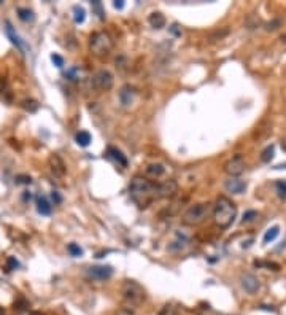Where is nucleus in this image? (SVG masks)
Returning a JSON list of instances; mask_svg holds the SVG:
<instances>
[{
    "mask_svg": "<svg viewBox=\"0 0 286 315\" xmlns=\"http://www.w3.org/2000/svg\"><path fill=\"white\" fill-rule=\"evenodd\" d=\"M130 199L136 202L140 209H145L153 204L156 199H159V183L149 180L143 175L134 177L129 185Z\"/></svg>",
    "mask_w": 286,
    "mask_h": 315,
    "instance_id": "obj_1",
    "label": "nucleus"
},
{
    "mask_svg": "<svg viewBox=\"0 0 286 315\" xmlns=\"http://www.w3.org/2000/svg\"><path fill=\"white\" fill-rule=\"evenodd\" d=\"M235 217H237V206L226 196L218 197L213 204V220L216 226L226 229L234 223Z\"/></svg>",
    "mask_w": 286,
    "mask_h": 315,
    "instance_id": "obj_2",
    "label": "nucleus"
},
{
    "mask_svg": "<svg viewBox=\"0 0 286 315\" xmlns=\"http://www.w3.org/2000/svg\"><path fill=\"white\" fill-rule=\"evenodd\" d=\"M213 213V204L210 202H197L186 209L183 213L181 223L184 226H199L204 223L210 215Z\"/></svg>",
    "mask_w": 286,
    "mask_h": 315,
    "instance_id": "obj_3",
    "label": "nucleus"
},
{
    "mask_svg": "<svg viewBox=\"0 0 286 315\" xmlns=\"http://www.w3.org/2000/svg\"><path fill=\"white\" fill-rule=\"evenodd\" d=\"M115 48V42L111 39V35L105 30H99L94 32L89 39V51L92 56L96 58H107Z\"/></svg>",
    "mask_w": 286,
    "mask_h": 315,
    "instance_id": "obj_4",
    "label": "nucleus"
},
{
    "mask_svg": "<svg viewBox=\"0 0 286 315\" xmlns=\"http://www.w3.org/2000/svg\"><path fill=\"white\" fill-rule=\"evenodd\" d=\"M121 294H123L124 304H127L130 307H136V309L145 301V298H146L145 288L136 280H126L121 287Z\"/></svg>",
    "mask_w": 286,
    "mask_h": 315,
    "instance_id": "obj_5",
    "label": "nucleus"
},
{
    "mask_svg": "<svg viewBox=\"0 0 286 315\" xmlns=\"http://www.w3.org/2000/svg\"><path fill=\"white\" fill-rule=\"evenodd\" d=\"M115 85V78L111 75V72H108L107 69H100L94 73L92 77V86L96 91L99 92H105L110 91Z\"/></svg>",
    "mask_w": 286,
    "mask_h": 315,
    "instance_id": "obj_6",
    "label": "nucleus"
},
{
    "mask_svg": "<svg viewBox=\"0 0 286 315\" xmlns=\"http://www.w3.org/2000/svg\"><path fill=\"white\" fill-rule=\"evenodd\" d=\"M245 168H246V162L245 159L237 155L234 156L232 159H229L226 164H224V172L231 177V178H237L239 175H242L245 172Z\"/></svg>",
    "mask_w": 286,
    "mask_h": 315,
    "instance_id": "obj_7",
    "label": "nucleus"
},
{
    "mask_svg": "<svg viewBox=\"0 0 286 315\" xmlns=\"http://www.w3.org/2000/svg\"><path fill=\"white\" fill-rule=\"evenodd\" d=\"M240 284H242L243 290H245L246 293H250V294L258 293V290H259V287H261L258 277L253 275V274H242V277H240Z\"/></svg>",
    "mask_w": 286,
    "mask_h": 315,
    "instance_id": "obj_8",
    "label": "nucleus"
},
{
    "mask_svg": "<svg viewBox=\"0 0 286 315\" xmlns=\"http://www.w3.org/2000/svg\"><path fill=\"white\" fill-rule=\"evenodd\" d=\"M88 275L96 280H107L113 275V268L111 266H91L86 269Z\"/></svg>",
    "mask_w": 286,
    "mask_h": 315,
    "instance_id": "obj_9",
    "label": "nucleus"
},
{
    "mask_svg": "<svg viewBox=\"0 0 286 315\" xmlns=\"http://www.w3.org/2000/svg\"><path fill=\"white\" fill-rule=\"evenodd\" d=\"M178 191V185L175 180H164L159 183V199L174 197Z\"/></svg>",
    "mask_w": 286,
    "mask_h": 315,
    "instance_id": "obj_10",
    "label": "nucleus"
},
{
    "mask_svg": "<svg viewBox=\"0 0 286 315\" xmlns=\"http://www.w3.org/2000/svg\"><path fill=\"white\" fill-rule=\"evenodd\" d=\"M118 97H120V102H121L123 107H129V105L134 104V99H136V89H134L132 86H129V85H124L120 89Z\"/></svg>",
    "mask_w": 286,
    "mask_h": 315,
    "instance_id": "obj_11",
    "label": "nucleus"
},
{
    "mask_svg": "<svg viewBox=\"0 0 286 315\" xmlns=\"http://www.w3.org/2000/svg\"><path fill=\"white\" fill-rule=\"evenodd\" d=\"M48 164H49V169H51V172L56 177H64L65 175V164L61 159V156L51 155V156H49V159H48Z\"/></svg>",
    "mask_w": 286,
    "mask_h": 315,
    "instance_id": "obj_12",
    "label": "nucleus"
},
{
    "mask_svg": "<svg viewBox=\"0 0 286 315\" xmlns=\"http://www.w3.org/2000/svg\"><path fill=\"white\" fill-rule=\"evenodd\" d=\"M165 174V165L161 162H151L145 168V175L146 178H161Z\"/></svg>",
    "mask_w": 286,
    "mask_h": 315,
    "instance_id": "obj_13",
    "label": "nucleus"
},
{
    "mask_svg": "<svg viewBox=\"0 0 286 315\" xmlns=\"http://www.w3.org/2000/svg\"><path fill=\"white\" fill-rule=\"evenodd\" d=\"M224 188L229 191V193H234V194H240L246 190V183L243 180L240 178H229L226 180V183H224Z\"/></svg>",
    "mask_w": 286,
    "mask_h": 315,
    "instance_id": "obj_14",
    "label": "nucleus"
},
{
    "mask_svg": "<svg viewBox=\"0 0 286 315\" xmlns=\"http://www.w3.org/2000/svg\"><path fill=\"white\" fill-rule=\"evenodd\" d=\"M107 156L111 158L113 161H116L120 165H123V168H127V158H126L120 150H118V148H115V146H108Z\"/></svg>",
    "mask_w": 286,
    "mask_h": 315,
    "instance_id": "obj_15",
    "label": "nucleus"
},
{
    "mask_svg": "<svg viewBox=\"0 0 286 315\" xmlns=\"http://www.w3.org/2000/svg\"><path fill=\"white\" fill-rule=\"evenodd\" d=\"M148 23L151 27H155V29H162L165 26V16L159 11H155V13H151L148 16Z\"/></svg>",
    "mask_w": 286,
    "mask_h": 315,
    "instance_id": "obj_16",
    "label": "nucleus"
},
{
    "mask_svg": "<svg viewBox=\"0 0 286 315\" xmlns=\"http://www.w3.org/2000/svg\"><path fill=\"white\" fill-rule=\"evenodd\" d=\"M7 35L11 39V42L16 45V46H18L20 49H24V45H23V42H21V39L18 37V34H16V32H14V29H13V26L10 24V23H7Z\"/></svg>",
    "mask_w": 286,
    "mask_h": 315,
    "instance_id": "obj_17",
    "label": "nucleus"
},
{
    "mask_svg": "<svg viewBox=\"0 0 286 315\" xmlns=\"http://www.w3.org/2000/svg\"><path fill=\"white\" fill-rule=\"evenodd\" d=\"M37 210H39L42 215H49V213H51V206H49V202L46 201L43 196H40V197L37 199Z\"/></svg>",
    "mask_w": 286,
    "mask_h": 315,
    "instance_id": "obj_18",
    "label": "nucleus"
},
{
    "mask_svg": "<svg viewBox=\"0 0 286 315\" xmlns=\"http://www.w3.org/2000/svg\"><path fill=\"white\" fill-rule=\"evenodd\" d=\"M75 139H77V143L80 146H88L91 143V134L88 131H80Z\"/></svg>",
    "mask_w": 286,
    "mask_h": 315,
    "instance_id": "obj_19",
    "label": "nucleus"
},
{
    "mask_svg": "<svg viewBox=\"0 0 286 315\" xmlns=\"http://www.w3.org/2000/svg\"><path fill=\"white\" fill-rule=\"evenodd\" d=\"M278 234H280V228H278V226L269 228V229L265 231V234H264V244H269V242L275 240Z\"/></svg>",
    "mask_w": 286,
    "mask_h": 315,
    "instance_id": "obj_20",
    "label": "nucleus"
},
{
    "mask_svg": "<svg viewBox=\"0 0 286 315\" xmlns=\"http://www.w3.org/2000/svg\"><path fill=\"white\" fill-rule=\"evenodd\" d=\"M18 16H20V20L24 21V23H29V21H33L35 20V16H33V13L27 8H20L18 10Z\"/></svg>",
    "mask_w": 286,
    "mask_h": 315,
    "instance_id": "obj_21",
    "label": "nucleus"
},
{
    "mask_svg": "<svg viewBox=\"0 0 286 315\" xmlns=\"http://www.w3.org/2000/svg\"><path fill=\"white\" fill-rule=\"evenodd\" d=\"M227 34H229V30H227V29H223V30L218 29V30L212 32L208 39H210V42H216V40H221V39H224Z\"/></svg>",
    "mask_w": 286,
    "mask_h": 315,
    "instance_id": "obj_22",
    "label": "nucleus"
},
{
    "mask_svg": "<svg viewBox=\"0 0 286 315\" xmlns=\"http://www.w3.org/2000/svg\"><path fill=\"white\" fill-rule=\"evenodd\" d=\"M116 315H136V307H130L127 304H123L116 310Z\"/></svg>",
    "mask_w": 286,
    "mask_h": 315,
    "instance_id": "obj_23",
    "label": "nucleus"
},
{
    "mask_svg": "<svg viewBox=\"0 0 286 315\" xmlns=\"http://www.w3.org/2000/svg\"><path fill=\"white\" fill-rule=\"evenodd\" d=\"M73 13H75V16H73V18H75V23H83V21H85V10H83L81 7H73Z\"/></svg>",
    "mask_w": 286,
    "mask_h": 315,
    "instance_id": "obj_24",
    "label": "nucleus"
},
{
    "mask_svg": "<svg viewBox=\"0 0 286 315\" xmlns=\"http://www.w3.org/2000/svg\"><path fill=\"white\" fill-rule=\"evenodd\" d=\"M91 5H92V10L99 14V18L104 20V18H105V13H104V10H102V4L97 2V0H94V2H91Z\"/></svg>",
    "mask_w": 286,
    "mask_h": 315,
    "instance_id": "obj_25",
    "label": "nucleus"
},
{
    "mask_svg": "<svg viewBox=\"0 0 286 315\" xmlns=\"http://www.w3.org/2000/svg\"><path fill=\"white\" fill-rule=\"evenodd\" d=\"M274 158V146H267L265 150L262 152V156H261V159L264 161V162H269Z\"/></svg>",
    "mask_w": 286,
    "mask_h": 315,
    "instance_id": "obj_26",
    "label": "nucleus"
},
{
    "mask_svg": "<svg viewBox=\"0 0 286 315\" xmlns=\"http://www.w3.org/2000/svg\"><path fill=\"white\" fill-rule=\"evenodd\" d=\"M255 218H258V212L255 210H250L243 215V223H250V221H253Z\"/></svg>",
    "mask_w": 286,
    "mask_h": 315,
    "instance_id": "obj_27",
    "label": "nucleus"
},
{
    "mask_svg": "<svg viewBox=\"0 0 286 315\" xmlns=\"http://www.w3.org/2000/svg\"><path fill=\"white\" fill-rule=\"evenodd\" d=\"M69 252L72 253V256H81L83 255V250L77 245V244H70L69 245Z\"/></svg>",
    "mask_w": 286,
    "mask_h": 315,
    "instance_id": "obj_28",
    "label": "nucleus"
},
{
    "mask_svg": "<svg viewBox=\"0 0 286 315\" xmlns=\"http://www.w3.org/2000/svg\"><path fill=\"white\" fill-rule=\"evenodd\" d=\"M51 61L54 62V65H56V67H64V59L59 56V54H51Z\"/></svg>",
    "mask_w": 286,
    "mask_h": 315,
    "instance_id": "obj_29",
    "label": "nucleus"
},
{
    "mask_svg": "<svg viewBox=\"0 0 286 315\" xmlns=\"http://www.w3.org/2000/svg\"><path fill=\"white\" fill-rule=\"evenodd\" d=\"M161 315H174V307L172 306H164Z\"/></svg>",
    "mask_w": 286,
    "mask_h": 315,
    "instance_id": "obj_30",
    "label": "nucleus"
},
{
    "mask_svg": "<svg viewBox=\"0 0 286 315\" xmlns=\"http://www.w3.org/2000/svg\"><path fill=\"white\" fill-rule=\"evenodd\" d=\"M277 188H278V194L283 197V196H286V183H277Z\"/></svg>",
    "mask_w": 286,
    "mask_h": 315,
    "instance_id": "obj_31",
    "label": "nucleus"
},
{
    "mask_svg": "<svg viewBox=\"0 0 286 315\" xmlns=\"http://www.w3.org/2000/svg\"><path fill=\"white\" fill-rule=\"evenodd\" d=\"M113 5H115V8H118V10H121V8L124 7V2H123V0H116V2H115Z\"/></svg>",
    "mask_w": 286,
    "mask_h": 315,
    "instance_id": "obj_32",
    "label": "nucleus"
},
{
    "mask_svg": "<svg viewBox=\"0 0 286 315\" xmlns=\"http://www.w3.org/2000/svg\"><path fill=\"white\" fill-rule=\"evenodd\" d=\"M18 315H40V313H37V312H29V310H23V312H20Z\"/></svg>",
    "mask_w": 286,
    "mask_h": 315,
    "instance_id": "obj_33",
    "label": "nucleus"
},
{
    "mask_svg": "<svg viewBox=\"0 0 286 315\" xmlns=\"http://www.w3.org/2000/svg\"><path fill=\"white\" fill-rule=\"evenodd\" d=\"M177 27H178V26H177V24H174V26L170 27V30L174 32V34H181V32H180V30H178Z\"/></svg>",
    "mask_w": 286,
    "mask_h": 315,
    "instance_id": "obj_34",
    "label": "nucleus"
},
{
    "mask_svg": "<svg viewBox=\"0 0 286 315\" xmlns=\"http://www.w3.org/2000/svg\"><path fill=\"white\" fill-rule=\"evenodd\" d=\"M53 199H54V201H56V202H61V196H59V194H58L56 191L53 193Z\"/></svg>",
    "mask_w": 286,
    "mask_h": 315,
    "instance_id": "obj_35",
    "label": "nucleus"
}]
</instances>
